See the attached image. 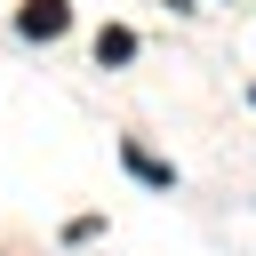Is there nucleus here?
Here are the masks:
<instances>
[{
    "mask_svg": "<svg viewBox=\"0 0 256 256\" xmlns=\"http://www.w3.org/2000/svg\"><path fill=\"white\" fill-rule=\"evenodd\" d=\"M128 56H136V32H128V24L96 32V64H128Z\"/></svg>",
    "mask_w": 256,
    "mask_h": 256,
    "instance_id": "2",
    "label": "nucleus"
},
{
    "mask_svg": "<svg viewBox=\"0 0 256 256\" xmlns=\"http://www.w3.org/2000/svg\"><path fill=\"white\" fill-rule=\"evenodd\" d=\"M128 168H136V176H144V184H160V192H168V184H176V168H168V160H152V152H136V144H128Z\"/></svg>",
    "mask_w": 256,
    "mask_h": 256,
    "instance_id": "3",
    "label": "nucleus"
},
{
    "mask_svg": "<svg viewBox=\"0 0 256 256\" xmlns=\"http://www.w3.org/2000/svg\"><path fill=\"white\" fill-rule=\"evenodd\" d=\"M64 24H72L64 0H24V8H16V32H24V40H56Z\"/></svg>",
    "mask_w": 256,
    "mask_h": 256,
    "instance_id": "1",
    "label": "nucleus"
}]
</instances>
